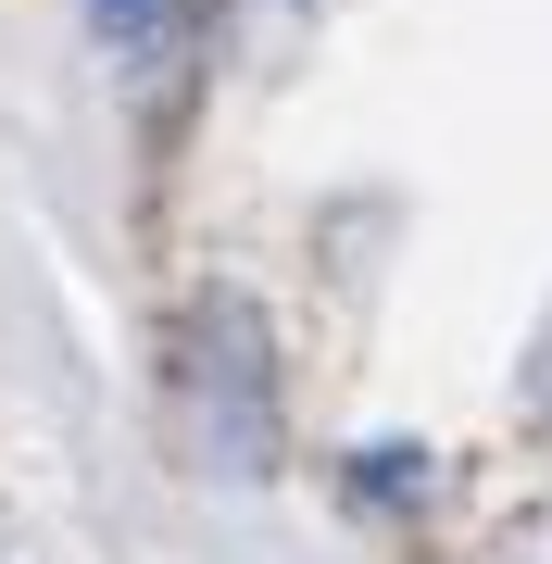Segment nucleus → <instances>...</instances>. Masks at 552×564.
<instances>
[{"label":"nucleus","mask_w":552,"mask_h":564,"mask_svg":"<svg viewBox=\"0 0 552 564\" xmlns=\"http://www.w3.org/2000/svg\"><path fill=\"white\" fill-rule=\"evenodd\" d=\"M188 377H202V402L226 389V426H214V452H202V464L251 477L277 426H264V351H251V314H239V302H214V314H202V351H188Z\"/></svg>","instance_id":"f257e3e1"},{"label":"nucleus","mask_w":552,"mask_h":564,"mask_svg":"<svg viewBox=\"0 0 552 564\" xmlns=\"http://www.w3.org/2000/svg\"><path fill=\"white\" fill-rule=\"evenodd\" d=\"M402 489H427V452H414V440H377L365 452V502H402Z\"/></svg>","instance_id":"f03ea898"},{"label":"nucleus","mask_w":552,"mask_h":564,"mask_svg":"<svg viewBox=\"0 0 552 564\" xmlns=\"http://www.w3.org/2000/svg\"><path fill=\"white\" fill-rule=\"evenodd\" d=\"M88 13H101V25H113V39H126V51H139V39H151V25H164V0H88Z\"/></svg>","instance_id":"7ed1b4c3"},{"label":"nucleus","mask_w":552,"mask_h":564,"mask_svg":"<svg viewBox=\"0 0 552 564\" xmlns=\"http://www.w3.org/2000/svg\"><path fill=\"white\" fill-rule=\"evenodd\" d=\"M528 402H552V326H540V364H528Z\"/></svg>","instance_id":"20e7f679"}]
</instances>
